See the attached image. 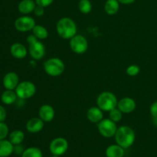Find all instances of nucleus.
I'll return each instance as SVG.
<instances>
[{
	"label": "nucleus",
	"mask_w": 157,
	"mask_h": 157,
	"mask_svg": "<svg viewBox=\"0 0 157 157\" xmlns=\"http://www.w3.org/2000/svg\"><path fill=\"white\" fill-rule=\"evenodd\" d=\"M58 35L63 39H71L77 35V25L73 19L68 17H63L56 24Z\"/></svg>",
	"instance_id": "1"
},
{
	"label": "nucleus",
	"mask_w": 157,
	"mask_h": 157,
	"mask_svg": "<svg viewBox=\"0 0 157 157\" xmlns=\"http://www.w3.org/2000/svg\"><path fill=\"white\" fill-rule=\"evenodd\" d=\"M115 141L123 148H130L134 144L136 140L135 132L128 126H121L118 127L114 135Z\"/></svg>",
	"instance_id": "2"
},
{
	"label": "nucleus",
	"mask_w": 157,
	"mask_h": 157,
	"mask_svg": "<svg viewBox=\"0 0 157 157\" xmlns=\"http://www.w3.org/2000/svg\"><path fill=\"white\" fill-rule=\"evenodd\" d=\"M29 44V54L35 61L42 59L45 55V47L40 40H38L35 35H29L26 38Z\"/></svg>",
	"instance_id": "3"
},
{
	"label": "nucleus",
	"mask_w": 157,
	"mask_h": 157,
	"mask_svg": "<svg viewBox=\"0 0 157 157\" xmlns=\"http://www.w3.org/2000/svg\"><path fill=\"white\" fill-rule=\"evenodd\" d=\"M117 98L114 94L110 91H104L97 98V106L104 112H110L117 107Z\"/></svg>",
	"instance_id": "4"
},
{
	"label": "nucleus",
	"mask_w": 157,
	"mask_h": 157,
	"mask_svg": "<svg viewBox=\"0 0 157 157\" xmlns=\"http://www.w3.org/2000/svg\"><path fill=\"white\" fill-rule=\"evenodd\" d=\"M44 71L51 77H58L64 73L65 65L64 61L58 58H52L44 61Z\"/></svg>",
	"instance_id": "5"
},
{
	"label": "nucleus",
	"mask_w": 157,
	"mask_h": 157,
	"mask_svg": "<svg viewBox=\"0 0 157 157\" xmlns=\"http://www.w3.org/2000/svg\"><path fill=\"white\" fill-rule=\"evenodd\" d=\"M15 90L18 98L21 100H27L32 98L35 94L36 87L34 83L29 81H25L19 82Z\"/></svg>",
	"instance_id": "6"
},
{
	"label": "nucleus",
	"mask_w": 157,
	"mask_h": 157,
	"mask_svg": "<svg viewBox=\"0 0 157 157\" xmlns=\"http://www.w3.org/2000/svg\"><path fill=\"white\" fill-rule=\"evenodd\" d=\"M117 123L108 119H103L101 122L98 124V129L99 133L102 136L105 138H110L114 136L117 130Z\"/></svg>",
	"instance_id": "7"
},
{
	"label": "nucleus",
	"mask_w": 157,
	"mask_h": 157,
	"mask_svg": "<svg viewBox=\"0 0 157 157\" xmlns=\"http://www.w3.org/2000/svg\"><path fill=\"white\" fill-rule=\"evenodd\" d=\"M69 46L73 52L78 55H82L87 52L88 48V42L87 38L81 35H76L70 39Z\"/></svg>",
	"instance_id": "8"
},
{
	"label": "nucleus",
	"mask_w": 157,
	"mask_h": 157,
	"mask_svg": "<svg viewBox=\"0 0 157 157\" xmlns=\"http://www.w3.org/2000/svg\"><path fill=\"white\" fill-rule=\"evenodd\" d=\"M68 149V142L64 137H57L52 140L49 145V150L52 155L61 156L64 155Z\"/></svg>",
	"instance_id": "9"
},
{
	"label": "nucleus",
	"mask_w": 157,
	"mask_h": 157,
	"mask_svg": "<svg viewBox=\"0 0 157 157\" xmlns=\"http://www.w3.org/2000/svg\"><path fill=\"white\" fill-rule=\"evenodd\" d=\"M35 19L29 15H23L17 18L14 23L15 29L18 32H27L32 31L34 27L35 26Z\"/></svg>",
	"instance_id": "10"
},
{
	"label": "nucleus",
	"mask_w": 157,
	"mask_h": 157,
	"mask_svg": "<svg viewBox=\"0 0 157 157\" xmlns=\"http://www.w3.org/2000/svg\"><path fill=\"white\" fill-rule=\"evenodd\" d=\"M136 101L131 98L125 97L120 100L117 103V108L123 113H130L136 109Z\"/></svg>",
	"instance_id": "11"
},
{
	"label": "nucleus",
	"mask_w": 157,
	"mask_h": 157,
	"mask_svg": "<svg viewBox=\"0 0 157 157\" xmlns=\"http://www.w3.org/2000/svg\"><path fill=\"white\" fill-rule=\"evenodd\" d=\"M2 84L6 90H15L19 84V77L15 72H8L3 78Z\"/></svg>",
	"instance_id": "12"
},
{
	"label": "nucleus",
	"mask_w": 157,
	"mask_h": 157,
	"mask_svg": "<svg viewBox=\"0 0 157 157\" xmlns=\"http://www.w3.org/2000/svg\"><path fill=\"white\" fill-rule=\"evenodd\" d=\"M55 111L53 107L49 104H44L41 106L38 110V117L44 123H49L55 118Z\"/></svg>",
	"instance_id": "13"
},
{
	"label": "nucleus",
	"mask_w": 157,
	"mask_h": 157,
	"mask_svg": "<svg viewBox=\"0 0 157 157\" xmlns=\"http://www.w3.org/2000/svg\"><path fill=\"white\" fill-rule=\"evenodd\" d=\"M101 108L97 107H91L87 110V118L93 124H98L104 119V113Z\"/></svg>",
	"instance_id": "14"
},
{
	"label": "nucleus",
	"mask_w": 157,
	"mask_h": 157,
	"mask_svg": "<svg viewBox=\"0 0 157 157\" xmlns=\"http://www.w3.org/2000/svg\"><path fill=\"white\" fill-rule=\"evenodd\" d=\"M44 122L38 117L31 118L26 124V130L31 133H37L44 128Z\"/></svg>",
	"instance_id": "15"
},
{
	"label": "nucleus",
	"mask_w": 157,
	"mask_h": 157,
	"mask_svg": "<svg viewBox=\"0 0 157 157\" xmlns=\"http://www.w3.org/2000/svg\"><path fill=\"white\" fill-rule=\"evenodd\" d=\"M29 51L24 44L21 43H14L10 47V53L16 59H23L28 55Z\"/></svg>",
	"instance_id": "16"
},
{
	"label": "nucleus",
	"mask_w": 157,
	"mask_h": 157,
	"mask_svg": "<svg viewBox=\"0 0 157 157\" xmlns=\"http://www.w3.org/2000/svg\"><path fill=\"white\" fill-rule=\"evenodd\" d=\"M36 6L35 0H21L18 5V9L20 13L27 15L34 12Z\"/></svg>",
	"instance_id": "17"
},
{
	"label": "nucleus",
	"mask_w": 157,
	"mask_h": 157,
	"mask_svg": "<svg viewBox=\"0 0 157 157\" xmlns=\"http://www.w3.org/2000/svg\"><path fill=\"white\" fill-rule=\"evenodd\" d=\"M14 153V145L9 140H0V157H9Z\"/></svg>",
	"instance_id": "18"
},
{
	"label": "nucleus",
	"mask_w": 157,
	"mask_h": 157,
	"mask_svg": "<svg viewBox=\"0 0 157 157\" xmlns=\"http://www.w3.org/2000/svg\"><path fill=\"white\" fill-rule=\"evenodd\" d=\"M124 148L117 144L110 145L106 149L107 157H124Z\"/></svg>",
	"instance_id": "19"
},
{
	"label": "nucleus",
	"mask_w": 157,
	"mask_h": 157,
	"mask_svg": "<svg viewBox=\"0 0 157 157\" xmlns=\"http://www.w3.org/2000/svg\"><path fill=\"white\" fill-rule=\"evenodd\" d=\"M18 96L16 92L14 90H6L2 94L1 101L2 102L6 105H11L13 104L16 101Z\"/></svg>",
	"instance_id": "20"
},
{
	"label": "nucleus",
	"mask_w": 157,
	"mask_h": 157,
	"mask_svg": "<svg viewBox=\"0 0 157 157\" xmlns=\"http://www.w3.org/2000/svg\"><path fill=\"white\" fill-rule=\"evenodd\" d=\"M120 2L118 0H107L104 5V10L109 15H113L119 11Z\"/></svg>",
	"instance_id": "21"
},
{
	"label": "nucleus",
	"mask_w": 157,
	"mask_h": 157,
	"mask_svg": "<svg viewBox=\"0 0 157 157\" xmlns=\"http://www.w3.org/2000/svg\"><path fill=\"white\" fill-rule=\"evenodd\" d=\"M25 133L21 130H14L12 133H9V140L13 144L14 146L19 145L24 141Z\"/></svg>",
	"instance_id": "22"
},
{
	"label": "nucleus",
	"mask_w": 157,
	"mask_h": 157,
	"mask_svg": "<svg viewBox=\"0 0 157 157\" xmlns=\"http://www.w3.org/2000/svg\"><path fill=\"white\" fill-rule=\"evenodd\" d=\"M32 34L38 38V40H44L48 37V32L47 29L41 25H35L32 29Z\"/></svg>",
	"instance_id": "23"
},
{
	"label": "nucleus",
	"mask_w": 157,
	"mask_h": 157,
	"mask_svg": "<svg viewBox=\"0 0 157 157\" xmlns=\"http://www.w3.org/2000/svg\"><path fill=\"white\" fill-rule=\"evenodd\" d=\"M21 157H43V153L38 147H29L24 150Z\"/></svg>",
	"instance_id": "24"
},
{
	"label": "nucleus",
	"mask_w": 157,
	"mask_h": 157,
	"mask_svg": "<svg viewBox=\"0 0 157 157\" xmlns=\"http://www.w3.org/2000/svg\"><path fill=\"white\" fill-rule=\"evenodd\" d=\"M78 9L83 14L90 13L92 9V4L90 0H80L78 2Z\"/></svg>",
	"instance_id": "25"
},
{
	"label": "nucleus",
	"mask_w": 157,
	"mask_h": 157,
	"mask_svg": "<svg viewBox=\"0 0 157 157\" xmlns=\"http://www.w3.org/2000/svg\"><path fill=\"white\" fill-rule=\"evenodd\" d=\"M109 118L111 121H113V122L118 123L122 120L123 113L117 107H116V108L113 109V110H111L109 112Z\"/></svg>",
	"instance_id": "26"
},
{
	"label": "nucleus",
	"mask_w": 157,
	"mask_h": 157,
	"mask_svg": "<svg viewBox=\"0 0 157 157\" xmlns=\"http://www.w3.org/2000/svg\"><path fill=\"white\" fill-rule=\"evenodd\" d=\"M140 71V68L138 65L136 64H131V65L129 66L128 67L126 70V72H127V75L130 77H134L136 76L138 74Z\"/></svg>",
	"instance_id": "27"
},
{
	"label": "nucleus",
	"mask_w": 157,
	"mask_h": 157,
	"mask_svg": "<svg viewBox=\"0 0 157 157\" xmlns=\"http://www.w3.org/2000/svg\"><path fill=\"white\" fill-rule=\"evenodd\" d=\"M9 133V129L7 124L4 122H0V140L6 139Z\"/></svg>",
	"instance_id": "28"
},
{
	"label": "nucleus",
	"mask_w": 157,
	"mask_h": 157,
	"mask_svg": "<svg viewBox=\"0 0 157 157\" xmlns=\"http://www.w3.org/2000/svg\"><path fill=\"white\" fill-rule=\"evenodd\" d=\"M35 3H36V5H38V6H42V7L45 8V7H48V6H51V5L54 2L55 0H35Z\"/></svg>",
	"instance_id": "29"
},
{
	"label": "nucleus",
	"mask_w": 157,
	"mask_h": 157,
	"mask_svg": "<svg viewBox=\"0 0 157 157\" xmlns=\"http://www.w3.org/2000/svg\"><path fill=\"white\" fill-rule=\"evenodd\" d=\"M33 12L34 14H35V15H36L37 17H41L42 15H44V8L42 7V6H38V5H37Z\"/></svg>",
	"instance_id": "30"
},
{
	"label": "nucleus",
	"mask_w": 157,
	"mask_h": 157,
	"mask_svg": "<svg viewBox=\"0 0 157 157\" xmlns=\"http://www.w3.org/2000/svg\"><path fill=\"white\" fill-rule=\"evenodd\" d=\"M150 114L153 117H157V101H155L151 104L150 108Z\"/></svg>",
	"instance_id": "31"
},
{
	"label": "nucleus",
	"mask_w": 157,
	"mask_h": 157,
	"mask_svg": "<svg viewBox=\"0 0 157 157\" xmlns=\"http://www.w3.org/2000/svg\"><path fill=\"white\" fill-rule=\"evenodd\" d=\"M7 117V112L3 106L0 105V122H4Z\"/></svg>",
	"instance_id": "32"
},
{
	"label": "nucleus",
	"mask_w": 157,
	"mask_h": 157,
	"mask_svg": "<svg viewBox=\"0 0 157 157\" xmlns=\"http://www.w3.org/2000/svg\"><path fill=\"white\" fill-rule=\"evenodd\" d=\"M25 150H23V147H21V144H19V145H15L14 146V153H16V154L18 155H21L23 153V152H24Z\"/></svg>",
	"instance_id": "33"
},
{
	"label": "nucleus",
	"mask_w": 157,
	"mask_h": 157,
	"mask_svg": "<svg viewBox=\"0 0 157 157\" xmlns=\"http://www.w3.org/2000/svg\"><path fill=\"white\" fill-rule=\"evenodd\" d=\"M135 1H136V0H118V2H119L120 3H122V4L124 5L132 4V3L134 2Z\"/></svg>",
	"instance_id": "34"
},
{
	"label": "nucleus",
	"mask_w": 157,
	"mask_h": 157,
	"mask_svg": "<svg viewBox=\"0 0 157 157\" xmlns=\"http://www.w3.org/2000/svg\"><path fill=\"white\" fill-rule=\"evenodd\" d=\"M153 124H154V125L157 127V117H153Z\"/></svg>",
	"instance_id": "35"
},
{
	"label": "nucleus",
	"mask_w": 157,
	"mask_h": 157,
	"mask_svg": "<svg viewBox=\"0 0 157 157\" xmlns=\"http://www.w3.org/2000/svg\"><path fill=\"white\" fill-rule=\"evenodd\" d=\"M51 157H60V156H55V155H53V156H51Z\"/></svg>",
	"instance_id": "36"
}]
</instances>
